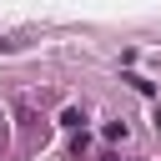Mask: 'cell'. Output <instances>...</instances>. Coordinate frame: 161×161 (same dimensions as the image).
I'll list each match as a JSON object with an SVG mask.
<instances>
[{"label":"cell","instance_id":"cell-1","mask_svg":"<svg viewBox=\"0 0 161 161\" xmlns=\"http://www.w3.org/2000/svg\"><path fill=\"white\" fill-rule=\"evenodd\" d=\"M106 141H126V121H106Z\"/></svg>","mask_w":161,"mask_h":161},{"label":"cell","instance_id":"cell-2","mask_svg":"<svg viewBox=\"0 0 161 161\" xmlns=\"http://www.w3.org/2000/svg\"><path fill=\"white\" fill-rule=\"evenodd\" d=\"M126 80H131V91H141V96H151V80H146V75H136V70H131Z\"/></svg>","mask_w":161,"mask_h":161}]
</instances>
